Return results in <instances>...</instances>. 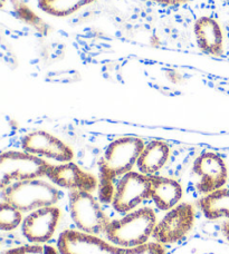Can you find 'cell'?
<instances>
[{
	"label": "cell",
	"mask_w": 229,
	"mask_h": 254,
	"mask_svg": "<svg viewBox=\"0 0 229 254\" xmlns=\"http://www.w3.org/2000/svg\"><path fill=\"white\" fill-rule=\"evenodd\" d=\"M151 198V182L149 176L136 172L123 175L113 196V207L118 213L133 210L145 199Z\"/></svg>",
	"instance_id": "8"
},
{
	"label": "cell",
	"mask_w": 229,
	"mask_h": 254,
	"mask_svg": "<svg viewBox=\"0 0 229 254\" xmlns=\"http://www.w3.org/2000/svg\"><path fill=\"white\" fill-rule=\"evenodd\" d=\"M4 254H58L56 249L52 246H39V244H34V246H24L19 248L11 249L8 250Z\"/></svg>",
	"instance_id": "19"
},
{
	"label": "cell",
	"mask_w": 229,
	"mask_h": 254,
	"mask_svg": "<svg viewBox=\"0 0 229 254\" xmlns=\"http://www.w3.org/2000/svg\"><path fill=\"white\" fill-rule=\"evenodd\" d=\"M21 146L25 152L33 155L52 158L62 163L71 162L74 155L70 146L45 130L31 131L24 136Z\"/></svg>",
	"instance_id": "10"
},
{
	"label": "cell",
	"mask_w": 229,
	"mask_h": 254,
	"mask_svg": "<svg viewBox=\"0 0 229 254\" xmlns=\"http://www.w3.org/2000/svg\"><path fill=\"white\" fill-rule=\"evenodd\" d=\"M144 147L143 140L137 137H121L109 145L99 162V198L101 202L113 201L115 192L113 187L114 179L131 172Z\"/></svg>",
	"instance_id": "1"
},
{
	"label": "cell",
	"mask_w": 229,
	"mask_h": 254,
	"mask_svg": "<svg viewBox=\"0 0 229 254\" xmlns=\"http://www.w3.org/2000/svg\"><path fill=\"white\" fill-rule=\"evenodd\" d=\"M2 190L4 202L11 204L20 212H33L53 206L61 197L57 189L38 179L12 183Z\"/></svg>",
	"instance_id": "4"
},
{
	"label": "cell",
	"mask_w": 229,
	"mask_h": 254,
	"mask_svg": "<svg viewBox=\"0 0 229 254\" xmlns=\"http://www.w3.org/2000/svg\"><path fill=\"white\" fill-rule=\"evenodd\" d=\"M194 222V207L188 203H182L171 208L155 225L152 237L160 244L176 243L190 232Z\"/></svg>",
	"instance_id": "7"
},
{
	"label": "cell",
	"mask_w": 229,
	"mask_h": 254,
	"mask_svg": "<svg viewBox=\"0 0 229 254\" xmlns=\"http://www.w3.org/2000/svg\"><path fill=\"white\" fill-rule=\"evenodd\" d=\"M223 233L225 235V238L229 241V221L225 222V223L223 224Z\"/></svg>",
	"instance_id": "21"
},
{
	"label": "cell",
	"mask_w": 229,
	"mask_h": 254,
	"mask_svg": "<svg viewBox=\"0 0 229 254\" xmlns=\"http://www.w3.org/2000/svg\"><path fill=\"white\" fill-rule=\"evenodd\" d=\"M199 207L209 220L229 219V189H219L199 201Z\"/></svg>",
	"instance_id": "16"
},
{
	"label": "cell",
	"mask_w": 229,
	"mask_h": 254,
	"mask_svg": "<svg viewBox=\"0 0 229 254\" xmlns=\"http://www.w3.org/2000/svg\"><path fill=\"white\" fill-rule=\"evenodd\" d=\"M95 0H38L43 11L55 17H66Z\"/></svg>",
	"instance_id": "17"
},
{
	"label": "cell",
	"mask_w": 229,
	"mask_h": 254,
	"mask_svg": "<svg viewBox=\"0 0 229 254\" xmlns=\"http://www.w3.org/2000/svg\"><path fill=\"white\" fill-rule=\"evenodd\" d=\"M195 35L199 48L206 54H223V33L218 22L210 17H201L195 24Z\"/></svg>",
	"instance_id": "13"
},
{
	"label": "cell",
	"mask_w": 229,
	"mask_h": 254,
	"mask_svg": "<svg viewBox=\"0 0 229 254\" xmlns=\"http://www.w3.org/2000/svg\"><path fill=\"white\" fill-rule=\"evenodd\" d=\"M59 216L61 211L54 206L35 210L22 222V233L30 242L46 243L54 235Z\"/></svg>",
	"instance_id": "11"
},
{
	"label": "cell",
	"mask_w": 229,
	"mask_h": 254,
	"mask_svg": "<svg viewBox=\"0 0 229 254\" xmlns=\"http://www.w3.org/2000/svg\"><path fill=\"white\" fill-rule=\"evenodd\" d=\"M151 182V198L160 210L168 211L175 207L182 197L181 185L175 180L162 176H149Z\"/></svg>",
	"instance_id": "14"
},
{
	"label": "cell",
	"mask_w": 229,
	"mask_h": 254,
	"mask_svg": "<svg viewBox=\"0 0 229 254\" xmlns=\"http://www.w3.org/2000/svg\"><path fill=\"white\" fill-rule=\"evenodd\" d=\"M49 167V163L30 153L4 152L0 157V185L3 190L12 182L43 178Z\"/></svg>",
	"instance_id": "5"
},
{
	"label": "cell",
	"mask_w": 229,
	"mask_h": 254,
	"mask_svg": "<svg viewBox=\"0 0 229 254\" xmlns=\"http://www.w3.org/2000/svg\"><path fill=\"white\" fill-rule=\"evenodd\" d=\"M70 212L75 225L86 234H102L111 222L99 202L85 190H75L70 193Z\"/></svg>",
	"instance_id": "6"
},
{
	"label": "cell",
	"mask_w": 229,
	"mask_h": 254,
	"mask_svg": "<svg viewBox=\"0 0 229 254\" xmlns=\"http://www.w3.org/2000/svg\"><path fill=\"white\" fill-rule=\"evenodd\" d=\"M46 176L56 185L72 190H85L91 193L98 188V181L93 175L86 173L71 162L57 166L50 165Z\"/></svg>",
	"instance_id": "12"
},
{
	"label": "cell",
	"mask_w": 229,
	"mask_h": 254,
	"mask_svg": "<svg viewBox=\"0 0 229 254\" xmlns=\"http://www.w3.org/2000/svg\"><path fill=\"white\" fill-rule=\"evenodd\" d=\"M61 254H166L160 243H146L136 248L113 247L96 235L66 230L59 235Z\"/></svg>",
	"instance_id": "3"
},
{
	"label": "cell",
	"mask_w": 229,
	"mask_h": 254,
	"mask_svg": "<svg viewBox=\"0 0 229 254\" xmlns=\"http://www.w3.org/2000/svg\"><path fill=\"white\" fill-rule=\"evenodd\" d=\"M20 211L11 204L2 202L0 205V228L3 231H11L21 223Z\"/></svg>",
	"instance_id": "18"
},
{
	"label": "cell",
	"mask_w": 229,
	"mask_h": 254,
	"mask_svg": "<svg viewBox=\"0 0 229 254\" xmlns=\"http://www.w3.org/2000/svg\"><path fill=\"white\" fill-rule=\"evenodd\" d=\"M169 155L170 148L166 143L161 140H153L146 145L140 154L136 166L142 174L146 176L154 175L166 164Z\"/></svg>",
	"instance_id": "15"
},
{
	"label": "cell",
	"mask_w": 229,
	"mask_h": 254,
	"mask_svg": "<svg viewBox=\"0 0 229 254\" xmlns=\"http://www.w3.org/2000/svg\"><path fill=\"white\" fill-rule=\"evenodd\" d=\"M194 173L200 178L197 190L203 194H209L222 189L228 175L225 162L221 156L212 152L198 156L194 163Z\"/></svg>",
	"instance_id": "9"
},
{
	"label": "cell",
	"mask_w": 229,
	"mask_h": 254,
	"mask_svg": "<svg viewBox=\"0 0 229 254\" xmlns=\"http://www.w3.org/2000/svg\"><path fill=\"white\" fill-rule=\"evenodd\" d=\"M152 1L161 4H167V6H176V4H181L186 2L187 0H152Z\"/></svg>",
	"instance_id": "20"
},
{
	"label": "cell",
	"mask_w": 229,
	"mask_h": 254,
	"mask_svg": "<svg viewBox=\"0 0 229 254\" xmlns=\"http://www.w3.org/2000/svg\"><path fill=\"white\" fill-rule=\"evenodd\" d=\"M157 216L152 208L143 207L110 222L105 231L108 239L115 246L122 248H136L146 244L153 235Z\"/></svg>",
	"instance_id": "2"
}]
</instances>
